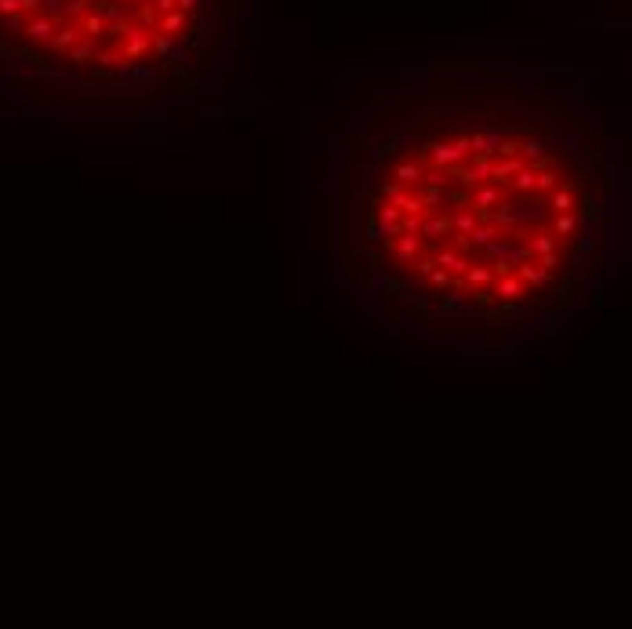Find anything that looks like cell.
Wrapping results in <instances>:
<instances>
[{
	"label": "cell",
	"instance_id": "obj_20",
	"mask_svg": "<svg viewBox=\"0 0 632 629\" xmlns=\"http://www.w3.org/2000/svg\"><path fill=\"white\" fill-rule=\"evenodd\" d=\"M567 266H571V277L578 284H589V255L585 251H571L567 255Z\"/></svg>",
	"mask_w": 632,
	"mask_h": 629
},
{
	"label": "cell",
	"instance_id": "obj_21",
	"mask_svg": "<svg viewBox=\"0 0 632 629\" xmlns=\"http://www.w3.org/2000/svg\"><path fill=\"white\" fill-rule=\"evenodd\" d=\"M574 225H578V212H574V207H571V212H556V218H553V237H571Z\"/></svg>",
	"mask_w": 632,
	"mask_h": 629
},
{
	"label": "cell",
	"instance_id": "obj_35",
	"mask_svg": "<svg viewBox=\"0 0 632 629\" xmlns=\"http://www.w3.org/2000/svg\"><path fill=\"white\" fill-rule=\"evenodd\" d=\"M367 127H371L367 124V113H360V117L353 120V135H367Z\"/></svg>",
	"mask_w": 632,
	"mask_h": 629
},
{
	"label": "cell",
	"instance_id": "obj_28",
	"mask_svg": "<svg viewBox=\"0 0 632 629\" xmlns=\"http://www.w3.org/2000/svg\"><path fill=\"white\" fill-rule=\"evenodd\" d=\"M371 287H375V292H389V287H393V280H389V273L382 266H371Z\"/></svg>",
	"mask_w": 632,
	"mask_h": 629
},
{
	"label": "cell",
	"instance_id": "obj_15",
	"mask_svg": "<svg viewBox=\"0 0 632 629\" xmlns=\"http://www.w3.org/2000/svg\"><path fill=\"white\" fill-rule=\"evenodd\" d=\"M545 200H527V204H516V225H524V222H545Z\"/></svg>",
	"mask_w": 632,
	"mask_h": 629
},
{
	"label": "cell",
	"instance_id": "obj_30",
	"mask_svg": "<svg viewBox=\"0 0 632 629\" xmlns=\"http://www.w3.org/2000/svg\"><path fill=\"white\" fill-rule=\"evenodd\" d=\"M400 233H418L421 237V215H400Z\"/></svg>",
	"mask_w": 632,
	"mask_h": 629
},
{
	"label": "cell",
	"instance_id": "obj_23",
	"mask_svg": "<svg viewBox=\"0 0 632 629\" xmlns=\"http://www.w3.org/2000/svg\"><path fill=\"white\" fill-rule=\"evenodd\" d=\"M534 171H538L534 164H524V168L509 179V182H512V189H516V193H534Z\"/></svg>",
	"mask_w": 632,
	"mask_h": 629
},
{
	"label": "cell",
	"instance_id": "obj_16",
	"mask_svg": "<svg viewBox=\"0 0 632 629\" xmlns=\"http://www.w3.org/2000/svg\"><path fill=\"white\" fill-rule=\"evenodd\" d=\"M323 168H327V189H338V168H342V153H338V142L327 138V157H323Z\"/></svg>",
	"mask_w": 632,
	"mask_h": 629
},
{
	"label": "cell",
	"instance_id": "obj_11",
	"mask_svg": "<svg viewBox=\"0 0 632 629\" xmlns=\"http://www.w3.org/2000/svg\"><path fill=\"white\" fill-rule=\"evenodd\" d=\"M436 266H444L447 273H455V277H462L465 273V266H469V259L458 251V248H444V251H436V259H432Z\"/></svg>",
	"mask_w": 632,
	"mask_h": 629
},
{
	"label": "cell",
	"instance_id": "obj_1",
	"mask_svg": "<svg viewBox=\"0 0 632 629\" xmlns=\"http://www.w3.org/2000/svg\"><path fill=\"white\" fill-rule=\"evenodd\" d=\"M316 150H313V109H298V150H295V207L302 222V244L313 248V182H316Z\"/></svg>",
	"mask_w": 632,
	"mask_h": 629
},
{
	"label": "cell",
	"instance_id": "obj_13",
	"mask_svg": "<svg viewBox=\"0 0 632 629\" xmlns=\"http://www.w3.org/2000/svg\"><path fill=\"white\" fill-rule=\"evenodd\" d=\"M444 233H451V218L444 215V212H429V218L421 215V237H429V240H440Z\"/></svg>",
	"mask_w": 632,
	"mask_h": 629
},
{
	"label": "cell",
	"instance_id": "obj_32",
	"mask_svg": "<svg viewBox=\"0 0 632 629\" xmlns=\"http://www.w3.org/2000/svg\"><path fill=\"white\" fill-rule=\"evenodd\" d=\"M385 157H389V153H385V142H382V138H378V142H371V146H367V160H375V164H382Z\"/></svg>",
	"mask_w": 632,
	"mask_h": 629
},
{
	"label": "cell",
	"instance_id": "obj_12",
	"mask_svg": "<svg viewBox=\"0 0 632 629\" xmlns=\"http://www.w3.org/2000/svg\"><path fill=\"white\" fill-rule=\"evenodd\" d=\"M498 230H516V200H498L487 215Z\"/></svg>",
	"mask_w": 632,
	"mask_h": 629
},
{
	"label": "cell",
	"instance_id": "obj_26",
	"mask_svg": "<svg viewBox=\"0 0 632 629\" xmlns=\"http://www.w3.org/2000/svg\"><path fill=\"white\" fill-rule=\"evenodd\" d=\"M556 142H560V150H567V153H581V150H585V135H578V132L560 135Z\"/></svg>",
	"mask_w": 632,
	"mask_h": 629
},
{
	"label": "cell",
	"instance_id": "obj_6",
	"mask_svg": "<svg viewBox=\"0 0 632 629\" xmlns=\"http://www.w3.org/2000/svg\"><path fill=\"white\" fill-rule=\"evenodd\" d=\"M524 164H527V160H524L520 153H516V157H498V160L491 157V182L505 186V182H509V179H512V175L520 171Z\"/></svg>",
	"mask_w": 632,
	"mask_h": 629
},
{
	"label": "cell",
	"instance_id": "obj_10",
	"mask_svg": "<svg viewBox=\"0 0 632 629\" xmlns=\"http://www.w3.org/2000/svg\"><path fill=\"white\" fill-rule=\"evenodd\" d=\"M545 150H549V138H524V142H520V157L527 160V164H534V168L549 164V160H545Z\"/></svg>",
	"mask_w": 632,
	"mask_h": 629
},
{
	"label": "cell",
	"instance_id": "obj_24",
	"mask_svg": "<svg viewBox=\"0 0 632 629\" xmlns=\"http://www.w3.org/2000/svg\"><path fill=\"white\" fill-rule=\"evenodd\" d=\"M549 193H553L549 207H556V212H571V207H574V189L571 186H556V189H549Z\"/></svg>",
	"mask_w": 632,
	"mask_h": 629
},
{
	"label": "cell",
	"instance_id": "obj_7",
	"mask_svg": "<svg viewBox=\"0 0 632 629\" xmlns=\"http://www.w3.org/2000/svg\"><path fill=\"white\" fill-rule=\"evenodd\" d=\"M393 255L400 262H414L418 255H421V237L418 233H400V237H393Z\"/></svg>",
	"mask_w": 632,
	"mask_h": 629
},
{
	"label": "cell",
	"instance_id": "obj_31",
	"mask_svg": "<svg viewBox=\"0 0 632 629\" xmlns=\"http://www.w3.org/2000/svg\"><path fill=\"white\" fill-rule=\"evenodd\" d=\"M429 284H436V287H451V273H447L444 266H432V273H429Z\"/></svg>",
	"mask_w": 632,
	"mask_h": 629
},
{
	"label": "cell",
	"instance_id": "obj_33",
	"mask_svg": "<svg viewBox=\"0 0 632 629\" xmlns=\"http://www.w3.org/2000/svg\"><path fill=\"white\" fill-rule=\"evenodd\" d=\"M367 240L371 244H382V225H378L375 215H371V222H367Z\"/></svg>",
	"mask_w": 632,
	"mask_h": 629
},
{
	"label": "cell",
	"instance_id": "obj_29",
	"mask_svg": "<svg viewBox=\"0 0 632 629\" xmlns=\"http://www.w3.org/2000/svg\"><path fill=\"white\" fill-rule=\"evenodd\" d=\"M516 153H520V142H516L512 135H505V138H501L498 146H494V157H516Z\"/></svg>",
	"mask_w": 632,
	"mask_h": 629
},
{
	"label": "cell",
	"instance_id": "obj_22",
	"mask_svg": "<svg viewBox=\"0 0 632 629\" xmlns=\"http://www.w3.org/2000/svg\"><path fill=\"white\" fill-rule=\"evenodd\" d=\"M393 175H396V182L418 186V179H421V164H414V160H400V164L393 168Z\"/></svg>",
	"mask_w": 632,
	"mask_h": 629
},
{
	"label": "cell",
	"instance_id": "obj_2",
	"mask_svg": "<svg viewBox=\"0 0 632 629\" xmlns=\"http://www.w3.org/2000/svg\"><path fill=\"white\" fill-rule=\"evenodd\" d=\"M501 200V186L498 182H480V186H473L469 189V207H473V212L480 215V218H487L491 215V207Z\"/></svg>",
	"mask_w": 632,
	"mask_h": 629
},
{
	"label": "cell",
	"instance_id": "obj_3",
	"mask_svg": "<svg viewBox=\"0 0 632 629\" xmlns=\"http://www.w3.org/2000/svg\"><path fill=\"white\" fill-rule=\"evenodd\" d=\"M574 248L578 251H585V255H592L596 251V244H599V222L596 218H589L585 212H578V225H574Z\"/></svg>",
	"mask_w": 632,
	"mask_h": 629
},
{
	"label": "cell",
	"instance_id": "obj_27",
	"mask_svg": "<svg viewBox=\"0 0 632 629\" xmlns=\"http://www.w3.org/2000/svg\"><path fill=\"white\" fill-rule=\"evenodd\" d=\"M418 182H421V186H447V171L429 164V171H421V179H418Z\"/></svg>",
	"mask_w": 632,
	"mask_h": 629
},
{
	"label": "cell",
	"instance_id": "obj_17",
	"mask_svg": "<svg viewBox=\"0 0 632 629\" xmlns=\"http://www.w3.org/2000/svg\"><path fill=\"white\" fill-rule=\"evenodd\" d=\"M375 193H378V200L396 204V207H400V200L407 197L411 189H407V182H396V179H393V182H378V189H375Z\"/></svg>",
	"mask_w": 632,
	"mask_h": 629
},
{
	"label": "cell",
	"instance_id": "obj_8",
	"mask_svg": "<svg viewBox=\"0 0 632 629\" xmlns=\"http://www.w3.org/2000/svg\"><path fill=\"white\" fill-rule=\"evenodd\" d=\"M512 273H516V277H520L524 284H530V287H545V284H549V277H553V273L542 269L534 259H527V262H520V266H512Z\"/></svg>",
	"mask_w": 632,
	"mask_h": 629
},
{
	"label": "cell",
	"instance_id": "obj_9",
	"mask_svg": "<svg viewBox=\"0 0 632 629\" xmlns=\"http://www.w3.org/2000/svg\"><path fill=\"white\" fill-rule=\"evenodd\" d=\"M414 193L421 197V204H426V215H429V212H444V204H447V186H414Z\"/></svg>",
	"mask_w": 632,
	"mask_h": 629
},
{
	"label": "cell",
	"instance_id": "obj_34",
	"mask_svg": "<svg viewBox=\"0 0 632 629\" xmlns=\"http://www.w3.org/2000/svg\"><path fill=\"white\" fill-rule=\"evenodd\" d=\"M432 266H436L432 259H421V262H418V280H421V284H429V273H432Z\"/></svg>",
	"mask_w": 632,
	"mask_h": 629
},
{
	"label": "cell",
	"instance_id": "obj_5",
	"mask_svg": "<svg viewBox=\"0 0 632 629\" xmlns=\"http://www.w3.org/2000/svg\"><path fill=\"white\" fill-rule=\"evenodd\" d=\"M491 292H494V298H498V302H516V298L524 295V280L516 277L512 269H509V273H498L494 284H491Z\"/></svg>",
	"mask_w": 632,
	"mask_h": 629
},
{
	"label": "cell",
	"instance_id": "obj_25",
	"mask_svg": "<svg viewBox=\"0 0 632 629\" xmlns=\"http://www.w3.org/2000/svg\"><path fill=\"white\" fill-rule=\"evenodd\" d=\"M556 186H560V175L553 168L542 164L538 171H534V189H538V193H549V189H556Z\"/></svg>",
	"mask_w": 632,
	"mask_h": 629
},
{
	"label": "cell",
	"instance_id": "obj_14",
	"mask_svg": "<svg viewBox=\"0 0 632 629\" xmlns=\"http://www.w3.org/2000/svg\"><path fill=\"white\" fill-rule=\"evenodd\" d=\"M476 222H480V215H476V212H473V207H469L465 200H458L455 215H451V230H455V233H469Z\"/></svg>",
	"mask_w": 632,
	"mask_h": 629
},
{
	"label": "cell",
	"instance_id": "obj_19",
	"mask_svg": "<svg viewBox=\"0 0 632 629\" xmlns=\"http://www.w3.org/2000/svg\"><path fill=\"white\" fill-rule=\"evenodd\" d=\"M524 244H527V251H530V255H545V251H560V244H556V237H553V233H542V230H538V233H530V237L524 240Z\"/></svg>",
	"mask_w": 632,
	"mask_h": 629
},
{
	"label": "cell",
	"instance_id": "obj_18",
	"mask_svg": "<svg viewBox=\"0 0 632 629\" xmlns=\"http://www.w3.org/2000/svg\"><path fill=\"white\" fill-rule=\"evenodd\" d=\"M462 280H465L469 287L494 284V269H491V266H473V262H469V266H465V273H462Z\"/></svg>",
	"mask_w": 632,
	"mask_h": 629
},
{
	"label": "cell",
	"instance_id": "obj_4",
	"mask_svg": "<svg viewBox=\"0 0 632 629\" xmlns=\"http://www.w3.org/2000/svg\"><path fill=\"white\" fill-rule=\"evenodd\" d=\"M476 310V298L465 292V287H447V295H444V302H440V313H447V317H469Z\"/></svg>",
	"mask_w": 632,
	"mask_h": 629
}]
</instances>
